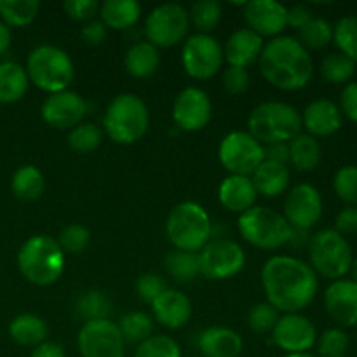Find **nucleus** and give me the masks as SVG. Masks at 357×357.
<instances>
[{
    "label": "nucleus",
    "mask_w": 357,
    "mask_h": 357,
    "mask_svg": "<svg viewBox=\"0 0 357 357\" xmlns=\"http://www.w3.org/2000/svg\"><path fill=\"white\" fill-rule=\"evenodd\" d=\"M80 357H124L126 342L110 319L84 323L77 337Z\"/></svg>",
    "instance_id": "4468645a"
},
{
    "label": "nucleus",
    "mask_w": 357,
    "mask_h": 357,
    "mask_svg": "<svg viewBox=\"0 0 357 357\" xmlns=\"http://www.w3.org/2000/svg\"><path fill=\"white\" fill-rule=\"evenodd\" d=\"M58 244L65 255H79L87 250L91 243V234L80 223H72L65 227L58 236Z\"/></svg>",
    "instance_id": "c03bdc74"
},
{
    "label": "nucleus",
    "mask_w": 357,
    "mask_h": 357,
    "mask_svg": "<svg viewBox=\"0 0 357 357\" xmlns=\"http://www.w3.org/2000/svg\"><path fill=\"white\" fill-rule=\"evenodd\" d=\"M223 16V9L216 0H199L188 10V20L194 24L197 33L209 35L220 24Z\"/></svg>",
    "instance_id": "e433bc0d"
},
{
    "label": "nucleus",
    "mask_w": 357,
    "mask_h": 357,
    "mask_svg": "<svg viewBox=\"0 0 357 357\" xmlns=\"http://www.w3.org/2000/svg\"><path fill=\"white\" fill-rule=\"evenodd\" d=\"M284 357H317V356L310 354V352H300V354H286Z\"/></svg>",
    "instance_id": "052dcab7"
},
{
    "label": "nucleus",
    "mask_w": 357,
    "mask_h": 357,
    "mask_svg": "<svg viewBox=\"0 0 357 357\" xmlns=\"http://www.w3.org/2000/svg\"><path fill=\"white\" fill-rule=\"evenodd\" d=\"M65 257L58 241L40 234L26 239L20 248L17 268L31 284L51 286L65 271Z\"/></svg>",
    "instance_id": "20e7f679"
},
{
    "label": "nucleus",
    "mask_w": 357,
    "mask_h": 357,
    "mask_svg": "<svg viewBox=\"0 0 357 357\" xmlns=\"http://www.w3.org/2000/svg\"><path fill=\"white\" fill-rule=\"evenodd\" d=\"M220 164L237 176H251L265 160L264 145L248 131L229 132L218 146Z\"/></svg>",
    "instance_id": "9b49d317"
},
{
    "label": "nucleus",
    "mask_w": 357,
    "mask_h": 357,
    "mask_svg": "<svg viewBox=\"0 0 357 357\" xmlns=\"http://www.w3.org/2000/svg\"><path fill=\"white\" fill-rule=\"evenodd\" d=\"M279 312L271 305L268 302L257 303V305L251 307V310L248 312V326L253 333L257 335H268L272 333V330L275 328L279 321Z\"/></svg>",
    "instance_id": "37998d69"
},
{
    "label": "nucleus",
    "mask_w": 357,
    "mask_h": 357,
    "mask_svg": "<svg viewBox=\"0 0 357 357\" xmlns=\"http://www.w3.org/2000/svg\"><path fill=\"white\" fill-rule=\"evenodd\" d=\"M351 271H352V275H354V279L352 281L357 282V257L352 260V265H351Z\"/></svg>",
    "instance_id": "bf43d9fd"
},
{
    "label": "nucleus",
    "mask_w": 357,
    "mask_h": 357,
    "mask_svg": "<svg viewBox=\"0 0 357 357\" xmlns=\"http://www.w3.org/2000/svg\"><path fill=\"white\" fill-rule=\"evenodd\" d=\"M248 28L264 37H279L288 28V7L275 0H251L244 3Z\"/></svg>",
    "instance_id": "6ab92c4d"
},
{
    "label": "nucleus",
    "mask_w": 357,
    "mask_h": 357,
    "mask_svg": "<svg viewBox=\"0 0 357 357\" xmlns=\"http://www.w3.org/2000/svg\"><path fill=\"white\" fill-rule=\"evenodd\" d=\"M349 352V337L340 328H330L317 340V357H345Z\"/></svg>",
    "instance_id": "a18cd8bd"
},
{
    "label": "nucleus",
    "mask_w": 357,
    "mask_h": 357,
    "mask_svg": "<svg viewBox=\"0 0 357 357\" xmlns=\"http://www.w3.org/2000/svg\"><path fill=\"white\" fill-rule=\"evenodd\" d=\"M119 331L128 344H143L153 335V319L145 312H128L119 321Z\"/></svg>",
    "instance_id": "f704fd0d"
},
{
    "label": "nucleus",
    "mask_w": 357,
    "mask_h": 357,
    "mask_svg": "<svg viewBox=\"0 0 357 357\" xmlns=\"http://www.w3.org/2000/svg\"><path fill=\"white\" fill-rule=\"evenodd\" d=\"M26 75L33 86L49 94L61 93L72 84L75 68L68 52L54 45H38L28 54Z\"/></svg>",
    "instance_id": "0eeeda50"
},
{
    "label": "nucleus",
    "mask_w": 357,
    "mask_h": 357,
    "mask_svg": "<svg viewBox=\"0 0 357 357\" xmlns=\"http://www.w3.org/2000/svg\"><path fill=\"white\" fill-rule=\"evenodd\" d=\"M181 65L185 73L192 79H213L223 65V47L211 35H190L181 49Z\"/></svg>",
    "instance_id": "f8f14e48"
},
{
    "label": "nucleus",
    "mask_w": 357,
    "mask_h": 357,
    "mask_svg": "<svg viewBox=\"0 0 357 357\" xmlns=\"http://www.w3.org/2000/svg\"><path fill=\"white\" fill-rule=\"evenodd\" d=\"M289 146V164L300 173L314 171L321 162V145L310 135L300 132L296 138L288 143Z\"/></svg>",
    "instance_id": "7c9ffc66"
},
{
    "label": "nucleus",
    "mask_w": 357,
    "mask_h": 357,
    "mask_svg": "<svg viewBox=\"0 0 357 357\" xmlns=\"http://www.w3.org/2000/svg\"><path fill=\"white\" fill-rule=\"evenodd\" d=\"M159 49L146 40L135 42L124 56V66L135 79H150L159 70Z\"/></svg>",
    "instance_id": "bb28decb"
},
{
    "label": "nucleus",
    "mask_w": 357,
    "mask_h": 357,
    "mask_svg": "<svg viewBox=\"0 0 357 357\" xmlns=\"http://www.w3.org/2000/svg\"><path fill=\"white\" fill-rule=\"evenodd\" d=\"M10 42H13V33H10V28L0 21V56L6 54V52L9 51Z\"/></svg>",
    "instance_id": "13d9d810"
},
{
    "label": "nucleus",
    "mask_w": 357,
    "mask_h": 357,
    "mask_svg": "<svg viewBox=\"0 0 357 357\" xmlns=\"http://www.w3.org/2000/svg\"><path fill=\"white\" fill-rule=\"evenodd\" d=\"M166 289V281H164L159 274H153V272H145V274H142L136 279V293H138V296L143 302L150 303V305H152Z\"/></svg>",
    "instance_id": "de8ad7c7"
},
{
    "label": "nucleus",
    "mask_w": 357,
    "mask_h": 357,
    "mask_svg": "<svg viewBox=\"0 0 357 357\" xmlns=\"http://www.w3.org/2000/svg\"><path fill=\"white\" fill-rule=\"evenodd\" d=\"M282 216L296 230H310L316 227L323 216V199L319 190L310 183H298L289 188Z\"/></svg>",
    "instance_id": "2eb2a0df"
},
{
    "label": "nucleus",
    "mask_w": 357,
    "mask_h": 357,
    "mask_svg": "<svg viewBox=\"0 0 357 357\" xmlns=\"http://www.w3.org/2000/svg\"><path fill=\"white\" fill-rule=\"evenodd\" d=\"M190 20L188 10L180 3H162L150 10L145 20L143 33L146 42L155 45L157 49L174 47L187 40Z\"/></svg>",
    "instance_id": "9d476101"
},
{
    "label": "nucleus",
    "mask_w": 357,
    "mask_h": 357,
    "mask_svg": "<svg viewBox=\"0 0 357 357\" xmlns=\"http://www.w3.org/2000/svg\"><path fill=\"white\" fill-rule=\"evenodd\" d=\"M333 40L342 54L357 63V16H345L335 24Z\"/></svg>",
    "instance_id": "a19ab883"
},
{
    "label": "nucleus",
    "mask_w": 357,
    "mask_h": 357,
    "mask_svg": "<svg viewBox=\"0 0 357 357\" xmlns=\"http://www.w3.org/2000/svg\"><path fill=\"white\" fill-rule=\"evenodd\" d=\"M153 319L167 330H180L190 321L192 302L187 295L167 288L152 303Z\"/></svg>",
    "instance_id": "412c9836"
},
{
    "label": "nucleus",
    "mask_w": 357,
    "mask_h": 357,
    "mask_svg": "<svg viewBox=\"0 0 357 357\" xmlns=\"http://www.w3.org/2000/svg\"><path fill=\"white\" fill-rule=\"evenodd\" d=\"M150 114L139 96L122 93L112 100L103 115L105 135L119 145H132L146 135Z\"/></svg>",
    "instance_id": "39448f33"
},
{
    "label": "nucleus",
    "mask_w": 357,
    "mask_h": 357,
    "mask_svg": "<svg viewBox=\"0 0 357 357\" xmlns=\"http://www.w3.org/2000/svg\"><path fill=\"white\" fill-rule=\"evenodd\" d=\"M340 112L349 121L357 124V82H351L344 87L340 94Z\"/></svg>",
    "instance_id": "603ef678"
},
{
    "label": "nucleus",
    "mask_w": 357,
    "mask_h": 357,
    "mask_svg": "<svg viewBox=\"0 0 357 357\" xmlns=\"http://www.w3.org/2000/svg\"><path fill=\"white\" fill-rule=\"evenodd\" d=\"M265 42L260 35L255 33L250 28H241L234 31L223 47V59L229 63V66H239L246 68L258 61L264 49Z\"/></svg>",
    "instance_id": "5701e85b"
},
{
    "label": "nucleus",
    "mask_w": 357,
    "mask_h": 357,
    "mask_svg": "<svg viewBox=\"0 0 357 357\" xmlns=\"http://www.w3.org/2000/svg\"><path fill=\"white\" fill-rule=\"evenodd\" d=\"M211 114V100L199 87H185L173 103V121L181 131H201L209 124Z\"/></svg>",
    "instance_id": "dca6fc26"
},
{
    "label": "nucleus",
    "mask_w": 357,
    "mask_h": 357,
    "mask_svg": "<svg viewBox=\"0 0 357 357\" xmlns=\"http://www.w3.org/2000/svg\"><path fill=\"white\" fill-rule=\"evenodd\" d=\"M47 323L35 314H20L9 324V337L23 347H38L47 342Z\"/></svg>",
    "instance_id": "cd10ccee"
},
{
    "label": "nucleus",
    "mask_w": 357,
    "mask_h": 357,
    "mask_svg": "<svg viewBox=\"0 0 357 357\" xmlns=\"http://www.w3.org/2000/svg\"><path fill=\"white\" fill-rule=\"evenodd\" d=\"M75 310L77 316L82 317L84 323H89V321L110 319L112 312H114V305H112V300L103 291L91 289V291H86L84 295L79 296L75 303Z\"/></svg>",
    "instance_id": "72a5a7b5"
},
{
    "label": "nucleus",
    "mask_w": 357,
    "mask_h": 357,
    "mask_svg": "<svg viewBox=\"0 0 357 357\" xmlns=\"http://www.w3.org/2000/svg\"><path fill=\"white\" fill-rule=\"evenodd\" d=\"M324 309L342 328L357 324V282L351 279L333 281L324 291Z\"/></svg>",
    "instance_id": "aec40b11"
},
{
    "label": "nucleus",
    "mask_w": 357,
    "mask_h": 357,
    "mask_svg": "<svg viewBox=\"0 0 357 357\" xmlns=\"http://www.w3.org/2000/svg\"><path fill=\"white\" fill-rule=\"evenodd\" d=\"M312 17L314 13L310 10V7L303 6V3H296V6L288 9V26L295 28V30H302Z\"/></svg>",
    "instance_id": "5fc2aeb1"
},
{
    "label": "nucleus",
    "mask_w": 357,
    "mask_h": 357,
    "mask_svg": "<svg viewBox=\"0 0 357 357\" xmlns=\"http://www.w3.org/2000/svg\"><path fill=\"white\" fill-rule=\"evenodd\" d=\"M30 80L26 70L20 63H0V103L10 105L20 101L26 94Z\"/></svg>",
    "instance_id": "c756f323"
},
{
    "label": "nucleus",
    "mask_w": 357,
    "mask_h": 357,
    "mask_svg": "<svg viewBox=\"0 0 357 357\" xmlns=\"http://www.w3.org/2000/svg\"><path fill=\"white\" fill-rule=\"evenodd\" d=\"M258 194L255 190V185L250 176H237L229 174L225 180L220 183L218 199L220 204L230 213H246L255 206Z\"/></svg>",
    "instance_id": "b1692460"
},
{
    "label": "nucleus",
    "mask_w": 357,
    "mask_h": 357,
    "mask_svg": "<svg viewBox=\"0 0 357 357\" xmlns=\"http://www.w3.org/2000/svg\"><path fill=\"white\" fill-rule=\"evenodd\" d=\"M68 146L75 153H91L103 142V131L98 126L86 122L79 124L68 132Z\"/></svg>",
    "instance_id": "58836bf2"
},
{
    "label": "nucleus",
    "mask_w": 357,
    "mask_h": 357,
    "mask_svg": "<svg viewBox=\"0 0 357 357\" xmlns=\"http://www.w3.org/2000/svg\"><path fill=\"white\" fill-rule=\"evenodd\" d=\"M63 10L73 21L87 23V21L94 20L96 14H100V3L96 0H68L63 3Z\"/></svg>",
    "instance_id": "09e8293b"
},
{
    "label": "nucleus",
    "mask_w": 357,
    "mask_h": 357,
    "mask_svg": "<svg viewBox=\"0 0 357 357\" xmlns=\"http://www.w3.org/2000/svg\"><path fill=\"white\" fill-rule=\"evenodd\" d=\"M302 129V114L284 101H265L257 105L248 117V132L264 146L289 143Z\"/></svg>",
    "instance_id": "7ed1b4c3"
},
{
    "label": "nucleus",
    "mask_w": 357,
    "mask_h": 357,
    "mask_svg": "<svg viewBox=\"0 0 357 357\" xmlns=\"http://www.w3.org/2000/svg\"><path fill=\"white\" fill-rule=\"evenodd\" d=\"M107 35H108V28L105 26L103 21L101 20H91L87 23H84L82 30H80V37L82 40L86 42L87 45H101L105 40H107Z\"/></svg>",
    "instance_id": "3c124183"
},
{
    "label": "nucleus",
    "mask_w": 357,
    "mask_h": 357,
    "mask_svg": "<svg viewBox=\"0 0 357 357\" xmlns=\"http://www.w3.org/2000/svg\"><path fill=\"white\" fill-rule=\"evenodd\" d=\"M250 178L253 181L257 194L268 199L288 192L289 181H291L288 166L272 162V160H264Z\"/></svg>",
    "instance_id": "a878e982"
},
{
    "label": "nucleus",
    "mask_w": 357,
    "mask_h": 357,
    "mask_svg": "<svg viewBox=\"0 0 357 357\" xmlns=\"http://www.w3.org/2000/svg\"><path fill=\"white\" fill-rule=\"evenodd\" d=\"M264 153H265V160H272V162L284 164V166H288V162H289L288 143H272V145H265Z\"/></svg>",
    "instance_id": "6e6d98bb"
},
{
    "label": "nucleus",
    "mask_w": 357,
    "mask_h": 357,
    "mask_svg": "<svg viewBox=\"0 0 357 357\" xmlns=\"http://www.w3.org/2000/svg\"><path fill=\"white\" fill-rule=\"evenodd\" d=\"M44 176L38 171V167L31 166V164L17 167L10 178V190H13L14 197L24 202L37 201L44 194Z\"/></svg>",
    "instance_id": "2f4dec72"
},
{
    "label": "nucleus",
    "mask_w": 357,
    "mask_h": 357,
    "mask_svg": "<svg viewBox=\"0 0 357 357\" xmlns=\"http://www.w3.org/2000/svg\"><path fill=\"white\" fill-rule=\"evenodd\" d=\"M309 258L310 267L316 274L333 281L345 278L354 260L345 237L333 229L319 230L310 237Z\"/></svg>",
    "instance_id": "1a4fd4ad"
},
{
    "label": "nucleus",
    "mask_w": 357,
    "mask_h": 357,
    "mask_svg": "<svg viewBox=\"0 0 357 357\" xmlns=\"http://www.w3.org/2000/svg\"><path fill=\"white\" fill-rule=\"evenodd\" d=\"M333 188L345 204L357 208V166H344L333 178Z\"/></svg>",
    "instance_id": "49530a36"
},
{
    "label": "nucleus",
    "mask_w": 357,
    "mask_h": 357,
    "mask_svg": "<svg viewBox=\"0 0 357 357\" xmlns=\"http://www.w3.org/2000/svg\"><path fill=\"white\" fill-rule=\"evenodd\" d=\"M40 10L37 0H0V17L7 26L23 28L33 23Z\"/></svg>",
    "instance_id": "473e14b6"
},
{
    "label": "nucleus",
    "mask_w": 357,
    "mask_h": 357,
    "mask_svg": "<svg viewBox=\"0 0 357 357\" xmlns=\"http://www.w3.org/2000/svg\"><path fill=\"white\" fill-rule=\"evenodd\" d=\"M166 236L174 250L199 253L213 237L211 218L197 202H180L167 216Z\"/></svg>",
    "instance_id": "423d86ee"
},
{
    "label": "nucleus",
    "mask_w": 357,
    "mask_h": 357,
    "mask_svg": "<svg viewBox=\"0 0 357 357\" xmlns=\"http://www.w3.org/2000/svg\"><path fill=\"white\" fill-rule=\"evenodd\" d=\"M192 357H202V356H192Z\"/></svg>",
    "instance_id": "680f3d73"
},
{
    "label": "nucleus",
    "mask_w": 357,
    "mask_h": 357,
    "mask_svg": "<svg viewBox=\"0 0 357 357\" xmlns=\"http://www.w3.org/2000/svg\"><path fill=\"white\" fill-rule=\"evenodd\" d=\"M135 357H181V349L178 342L167 335H152L136 347Z\"/></svg>",
    "instance_id": "79ce46f5"
},
{
    "label": "nucleus",
    "mask_w": 357,
    "mask_h": 357,
    "mask_svg": "<svg viewBox=\"0 0 357 357\" xmlns=\"http://www.w3.org/2000/svg\"><path fill=\"white\" fill-rule=\"evenodd\" d=\"M333 40V26L323 17H312L302 30H298V42L305 49H323Z\"/></svg>",
    "instance_id": "ea45409f"
},
{
    "label": "nucleus",
    "mask_w": 357,
    "mask_h": 357,
    "mask_svg": "<svg viewBox=\"0 0 357 357\" xmlns=\"http://www.w3.org/2000/svg\"><path fill=\"white\" fill-rule=\"evenodd\" d=\"M201 275L209 281H225L239 274L246 264V253L230 239L209 241L197 253Z\"/></svg>",
    "instance_id": "ddd939ff"
},
{
    "label": "nucleus",
    "mask_w": 357,
    "mask_h": 357,
    "mask_svg": "<svg viewBox=\"0 0 357 357\" xmlns=\"http://www.w3.org/2000/svg\"><path fill=\"white\" fill-rule=\"evenodd\" d=\"M272 340L286 354L309 352L317 342V330L312 321L302 314H284L272 330Z\"/></svg>",
    "instance_id": "f3484780"
},
{
    "label": "nucleus",
    "mask_w": 357,
    "mask_h": 357,
    "mask_svg": "<svg viewBox=\"0 0 357 357\" xmlns=\"http://www.w3.org/2000/svg\"><path fill=\"white\" fill-rule=\"evenodd\" d=\"M267 302L278 312L298 314L314 302L319 289L317 274L309 264L288 255H275L261 268Z\"/></svg>",
    "instance_id": "f257e3e1"
},
{
    "label": "nucleus",
    "mask_w": 357,
    "mask_h": 357,
    "mask_svg": "<svg viewBox=\"0 0 357 357\" xmlns=\"http://www.w3.org/2000/svg\"><path fill=\"white\" fill-rule=\"evenodd\" d=\"M166 271L167 274L178 282H190L197 275H201L199 268V257L197 253H187V251H171L166 257Z\"/></svg>",
    "instance_id": "c9c22d12"
},
{
    "label": "nucleus",
    "mask_w": 357,
    "mask_h": 357,
    "mask_svg": "<svg viewBox=\"0 0 357 357\" xmlns=\"http://www.w3.org/2000/svg\"><path fill=\"white\" fill-rule=\"evenodd\" d=\"M87 112L86 100L73 91H61V93L49 94L47 100L42 103L40 115L42 121L51 128L66 131L82 124V119Z\"/></svg>",
    "instance_id": "a211bd4d"
},
{
    "label": "nucleus",
    "mask_w": 357,
    "mask_h": 357,
    "mask_svg": "<svg viewBox=\"0 0 357 357\" xmlns=\"http://www.w3.org/2000/svg\"><path fill=\"white\" fill-rule=\"evenodd\" d=\"M30 357H66L65 351L56 342H44L31 351Z\"/></svg>",
    "instance_id": "4d7b16f0"
},
{
    "label": "nucleus",
    "mask_w": 357,
    "mask_h": 357,
    "mask_svg": "<svg viewBox=\"0 0 357 357\" xmlns=\"http://www.w3.org/2000/svg\"><path fill=\"white\" fill-rule=\"evenodd\" d=\"M356 63L342 52H331L321 63V75L330 84H345L352 79Z\"/></svg>",
    "instance_id": "4c0bfd02"
},
{
    "label": "nucleus",
    "mask_w": 357,
    "mask_h": 357,
    "mask_svg": "<svg viewBox=\"0 0 357 357\" xmlns=\"http://www.w3.org/2000/svg\"><path fill=\"white\" fill-rule=\"evenodd\" d=\"M237 229L243 239L258 250H279L289 244L293 227L281 213L265 206H253L239 216Z\"/></svg>",
    "instance_id": "6e6552de"
},
{
    "label": "nucleus",
    "mask_w": 357,
    "mask_h": 357,
    "mask_svg": "<svg viewBox=\"0 0 357 357\" xmlns=\"http://www.w3.org/2000/svg\"><path fill=\"white\" fill-rule=\"evenodd\" d=\"M223 87L229 94H243L246 93L248 87H250V73L246 68H239V66H229V68L223 72L222 77Z\"/></svg>",
    "instance_id": "8fccbe9b"
},
{
    "label": "nucleus",
    "mask_w": 357,
    "mask_h": 357,
    "mask_svg": "<svg viewBox=\"0 0 357 357\" xmlns=\"http://www.w3.org/2000/svg\"><path fill=\"white\" fill-rule=\"evenodd\" d=\"M197 345L202 357H239L243 352L241 335L223 326H213L202 331Z\"/></svg>",
    "instance_id": "393cba45"
},
{
    "label": "nucleus",
    "mask_w": 357,
    "mask_h": 357,
    "mask_svg": "<svg viewBox=\"0 0 357 357\" xmlns=\"http://www.w3.org/2000/svg\"><path fill=\"white\" fill-rule=\"evenodd\" d=\"M258 65L264 79L281 91L303 89L314 75V61L309 51L298 38L288 35L265 42Z\"/></svg>",
    "instance_id": "f03ea898"
},
{
    "label": "nucleus",
    "mask_w": 357,
    "mask_h": 357,
    "mask_svg": "<svg viewBox=\"0 0 357 357\" xmlns=\"http://www.w3.org/2000/svg\"><path fill=\"white\" fill-rule=\"evenodd\" d=\"M335 232H338L340 236L345 234H357V208H349L342 209L338 213L337 220H335Z\"/></svg>",
    "instance_id": "864d4df0"
},
{
    "label": "nucleus",
    "mask_w": 357,
    "mask_h": 357,
    "mask_svg": "<svg viewBox=\"0 0 357 357\" xmlns=\"http://www.w3.org/2000/svg\"><path fill=\"white\" fill-rule=\"evenodd\" d=\"M302 126L312 138L331 136L342 128V112L333 101L316 100L307 105L302 115Z\"/></svg>",
    "instance_id": "4be33fe9"
},
{
    "label": "nucleus",
    "mask_w": 357,
    "mask_h": 357,
    "mask_svg": "<svg viewBox=\"0 0 357 357\" xmlns=\"http://www.w3.org/2000/svg\"><path fill=\"white\" fill-rule=\"evenodd\" d=\"M142 16V6L136 0H105L100 3V17L112 30H128Z\"/></svg>",
    "instance_id": "c85d7f7f"
}]
</instances>
